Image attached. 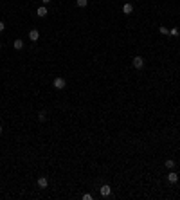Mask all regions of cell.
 Instances as JSON below:
<instances>
[{
    "label": "cell",
    "instance_id": "cell-1",
    "mask_svg": "<svg viewBox=\"0 0 180 200\" xmlns=\"http://www.w3.org/2000/svg\"><path fill=\"white\" fill-rule=\"evenodd\" d=\"M132 65H133V68H137V70H140V68L144 67V58H142V56H133V60H132Z\"/></svg>",
    "mask_w": 180,
    "mask_h": 200
},
{
    "label": "cell",
    "instance_id": "cell-2",
    "mask_svg": "<svg viewBox=\"0 0 180 200\" xmlns=\"http://www.w3.org/2000/svg\"><path fill=\"white\" fill-rule=\"evenodd\" d=\"M52 85H54V88H56V90H63V88L67 87V81H65L63 78H56L54 81H52Z\"/></svg>",
    "mask_w": 180,
    "mask_h": 200
},
{
    "label": "cell",
    "instance_id": "cell-3",
    "mask_svg": "<svg viewBox=\"0 0 180 200\" xmlns=\"http://www.w3.org/2000/svg\"><path fill=\"white\" fill-rule=\"evenodd\" d=\"M99 193H101V197H110L112 195V187L108 184H103V186H101V189H99Z\"/></svg>",
    "mask_w": 180,
    "mask_h": 200
},
{
    "label": "cell",
    "instance_id": "cell-4",
    "mask_svg": "<svg viewBox=\"0 0 180 200\" xmlns=\"http://www.w3.org/2000/svg\"><path fill=\"white\" fill-rule=\"evenodd\" d=\"M29 40H31V42H38V40H40V31H38V29H31L29 31Z\"/></svg>",
    "mask_w": 180,
    "mask_h": 200
},
{
    "label": "cell",
    "instance_id": "cell-5",
    "mask_svg": "<svg viewBox=\"0 0 180 200\" xmlns=\"http://www.w3.org/2000/svg\"><path fill=\"white\" fill-rule=\"evenodd\" d=\"M122 13H124V15H132L133 13V4L126 2L124 5H122Z\"/></svg>",
    "mask_w": 180,
    "mask_h": 200
},
{
    "label": "cell",
    "instance_id": "cell-6",
    "mask_svg": "<svg viewBox=\"0 0 180 200\" xmlns=\"http://www.w3.org/2000/svg\"><path fill=\"white\" fill-rule=\"evenodd\" d=\"M36 15L40 16V18H43V16H47V5H40V7L36 9Z\"/></svg>",
    "mask_w": 180,
    "mask_h": 200
},
{
    "label": "cell",
    "instance_id": "cell-7",
    "mask_svg": "<svg viewBox=\"0 0 180 200\" xmlns=\"http://www.w3.org/2000/svg\"><path fill=\"white\" fill-rule=\"evenodd\" d=\"M47 186H49V180H47V177H40V179H38V187H42V189H45Z\"/></svg>",
    "mask_w": 180,
    "mask_h": 200
},
{
    "label": "cell",
    "instance_id": "cell-8",
    "mask_svg": "<svg viewBox=\"0 0 180 200\" xmlns=\"http://www.w3.org/2000/svg\"><path fill=\"white\" fill-rule=\"evenodd\" d=\"M167 180H169L171 184H177V182H178V173H175V171L167 173Z\"/></svg>",
    "mask_w": 180,
    "mask_h": 200
},
{
    "label": "cell",
    "instance_id": "cell-9",
    "mask_svg": "<svg viewBox=\"0 0 180 200\" xmlns=\"http://www.w3.org/2000/svg\"><path fill=\"white\" fill-rule=\"evenodd\" d=\"M13 47H15L16 50H22V49H24V42H22V40H15Z\"/></svg>",
    "mask_w": 180,
    "mask_h": 200
},
{
    "label": "cell",
    "instance_id": "cell-10",
    "mask_svg": "<svg viewBox=\"0 0 180 200\" xmlns=\"http://www.w3.org/2000/svg\"><path fill=\"white\" fill-rule=\"evenodd\" d=\"M164 166H166L167 169H173V168H175V161H173V159H167V161L164 162Z\"/></svg>",
    "mask_w": 180,
    "mask_h": 200
},
{
    "label": "cell",
    "instance_id": "cell-11",
    "mask_svg": "<svg viewBox=\"0 0 180 200\" xmlns=\"http://www.w3.org/2000/svg\"><path fill=\"white\" fill-rule=\"evenodd\" d=\"M76 5H77V7H87V5H88V0H76Z\"/></svg>",
    "mask_w": 180,
    "mask_h": 200
},
{
    "label": "cell",
    "instance_id": "cell-12",
    "mask_svg": "<svg viewBox=\"0 0 180 200\" xmlns=\"http://www.w3.org/2000/svg\"><path fill=\"white\" fill-rule=\"evenodd\" d=\"M38 119H40V121H45V119H47V112L40 110V112H38Z\"/></svg>",
    "mask_w": 180,
    "mask_h": 200
},
{
    "label": "cell",
    "instance_id": "cell-13",
    "mask_svg": "<svg viewBox=\"0 0 180 200\" xmlns=\"http://www.w3.org/2000/svg\"><path fill=\"white\" fill-rule=\"evenodd\" d=\"M159 31H160V34H169V29H167V27H164V25H160Z\"/></svg>",
    "mask_w": 180,
    "mask_h": 200
},
{
    "label": "cell",
    "instance_id": "cell-14",
    "mask_svg": "<svg viewBox=\"0 0 180 200\" xmlns=\"http://www.w3.org/2000/svg\"><path fill=\"white\" fill-rule=\"evenodd\" d=\"M169 34H171V36H178V34H180V31L175 27V29H169Z\"/></svg>",
    "mask_w": 180,
    "mask_h": 200
},
{
    "label": "cell",
    "instance_id": "cell-15",
    "mask_svg": "<svg viewBox=\"0 0 180 200\" xmlns=\"http://www.w3.org/2000/svg\"><path fill=\"white\" fill-rule=\"evenodd\" d=\"M83 200H92V195H90V193H85V195H83Z\"/></svg>",
    "mask_w": 180,
    "mask_h": 200
},
{
    "label": "cell",
    "instance_id": "cell-16",
    "mask_svg": "<svg viewBox=\"0 0 180 200\" xmlns=\"http://www.w3.org/2000/svg\"><path fill=\"white\" fill-rule=\"evenodd\" d=\"M4 29H5V24H4L2 20H0V33H4Z\"/></svg>",
    "mask_w": 180,
    "mask_h": 200
},
{
    "label": "cell",
    "instance_id": "cell-17",
    "mask_svg": "<svg viewBox=\"0 0 180 200\" xmlns=\"http://www.w3.org/2000/svg\"><path fill=\"white\" fill-rule=\"evenodd\" d=\"M43 2V5H47V4H50V0H42Z\"/></svg>",
    "mask_w": 180,
    "mask_h": 200
},
{
    "label": "cell",
    "instance_id": "cell-18",
    "mask_svg": "<svg viewBox=\"0 0 180 200\" xmlns=\"http://www.w3.org/2000/svg\"><path fill=\"white\" fill-rule=\"evenodd\" d=\"M0 135H2V124H0Z\"/></svg>",
    "mask_w": 180,
    "mask_h": 200
},
{
    "label": "cell",
    "instance_id": "cell-19",
    "mask_svg": "<svg viewBox=\"0 0 180 200\" xmlns=\"http://www.w3.org/2000/svg\"><path fill=\"white\" fill-rule=\"evenodd\" d=\"M0 47H2V42H0Z\"/></svg>",
    "mask_w": 180,
    "mask_h": 200
}]
</instances>
